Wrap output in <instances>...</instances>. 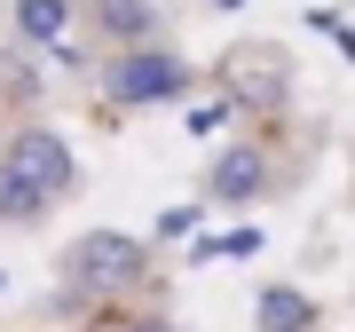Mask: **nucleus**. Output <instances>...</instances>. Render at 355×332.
<instances>
[{
  "label": "nucleus",
  "instance_id": "f257e3e1",
  "mask_svg": "<svg viewBox=\"0 0 355 332\" xmlns=\"http://www.w3.org/2000/svg\"><path fill=\"white\" fill-rule=\"evenodd\" d=\"M150 277V245L127 238V230H87V238H71V254H64V285L71 293H135V285Z\"/></svg>",
  "mask_w": 355,
  "mask_h": 332
},
{
  "label": "nucleus",
  "instance_id": "f03ea898",
  "mask_svg": "<svg viewBox=\"0 0 355 332\" xmlns=\"http://www.w3.org/2000/svg\"><path fill=\"white\" fill-rule=\"evenodd\" d=\"M182 88H190V64H182L174 48H158V40L119 48L111 64H103V95L111 103H174Z\"/></svg>",
  "mask_w": 355,
  "mask_h": 332
},
{
  "label": "nucleus",
  "instance_id": "7ed1b4c3",
  "mask_svg": "<svg viewBox=\"0 0 355 332\" xmlns=\"http://www.w3.org/2000/svg\"><path fill=\"white\" fill-rule=\"evenodd\" d=\"M0 158H8L16 174H24V182H32L40 198H48V206H55V198L71 190V142L55 135V127H16V135H8V151H0Z\"/></svg>",
  "mask_w": 355,
  "mask_h": 332
},
{
  "label": "nucleus",
  "instance_id": "20e7f679",
  "mask_svg": "<svg viewBox=\"0 0 355 332\" xmlns=\"http://www.w3.org/2000/svg\"><path fill=\"white\" fill-rule=\"evenodd\" d=\"M284 88H292V64H284L277 48H237L229 72H221V95L229 103H253V111H277Z\"/></svg>",
  "mask_w": 355,
  "mask_h": 332
},
{
  "label": "nucleus",
  "instance_id": "39448f33",
  "mask_svg": "<svg viewBox=\"0 0 355 332\" xmlns=\"http://www.w3.org/2000/svg\"><path fill=\"white\" fill-rule=\"evenodd\" d=\"M261 190H268V151L261 142H229L214 158V198L221 206H253Z\"/></svg>",
  "mask_w": 355,
  "mask_h": 332
},
{
  "label": "nucleus",
  "instance_id": "423d86ee",
  "mask_svg": "<svg viewBox=\"0 0 355 332\" xmlns=\"http://www.w3.org/2000/svg\"><path fill=\"white\" fill-rule=\"evenodd\" d=\"M87 24L111 48H142V40H158V8L150 0H87Z\"/></svg>",
  "mask_w": 355,
  "mask_h": 332
},
{
  "label": "nucleus",
  "instance_id": "0eeeda50",
  "mask_svg": "<svg viewBox=\"0 0 355 332\" xmlns=\"http://www.w3.org/2000/svg\"><path fill=\"white\" fill-rule=\"evenodd\" d=\"M253 324L261 332H316V301H308L300 285H268L253 301Z\"/></svg>",
  "mask_w": 355,
  "mask_h": 332
},
{
  "label": "nucleus",
  "instance_id": "6e6552de",
  "mask_svg": "<svg viewBox=\"0 0 355 332\" xmlns=\"http://www.w3.org/2000/svg\"><path fill=\"white\" fill-rule=\"evenodd\" d=\"M40 214H48V198H40L32 182L16 174L8 158H0V222H40Z\"/></svg>",
  "mask_w": 355,
  "mask_h": 332
},
{
  "label": "nucleus",
  "instance_id": "1a4fd4ad",
  "mask_svg": "<svg viewBox=\"0 0 355 332\" xmlns=\"http://www.w3.org/2000/svg\"><path fill=\"white\" fill-rule=\"evenodd\" d=\"M64 24H71L64 0H16V32L24 40H64Z\"/></svg>",
  "mask_w": 355,
  "mask_h": 332
},
{
  "label": "nucleus",
  "instance_id": "9d476101",
  "mask_svg": "<svg viewBox=\"0 0 355 332\" xmlns=\"http://www.w3.org/2000/svg\"><path fill=\"white\" fill-rule=\"evenodd\" d=\"M205 254H237V261H245V254H261V230H229V238L205 245Z\"/></svg>",
  "mask_w": 355,
  "mask_h": 332
},
{
  "label": "nucleus",
  "instance_id": "9b49d317",
  "mask_svg": "<svg viewBox=\"0 0 355 332\" xmlns=\"http://www.w3.org/2000/svg\"><path fill=\"white\" fill-rule=\"evenodd\" d=\"M229 111H237V103H229V95H221V103H198V111H190V127H198V135H214V127H221Z\"/></svg>",
  "mask_w": 355,
  "mask_h": 332
},
{
  "label": "nucleus",
  "instance_id": "f8f14e48",
  "mask_svg": "<svg viewBox=\"0 0 355 332\" xmlns=\"http://www.w3.org/2000/svg\"><path fill=\"white\" fill-rule=\"evenodd\" d=\"M119 332H182V324H174V317H127Z\"/></svg>",
  "mask_w": 355,
  "mask_h": 332
},
{
  "label": "nucleus",
  "instance_id": "ddd939ff",
  "mask_svg": "<svg viewBox=\"0 0 355 332\" xmlns=\"http://www.w3.org/2000/svg\"><path fill=\"white\" fill-rule=\"evenodd\" d=\"M214 8H245V0H214Z\"/></svg>",
  "mask_w": 355,
  "mask_h": 332
}]
</instances>
